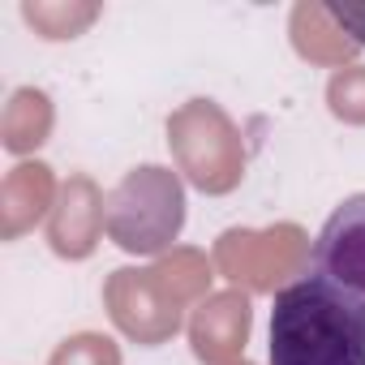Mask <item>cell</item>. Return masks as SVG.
<instances>
[{
    "instance_id": "cell-1",
    "label": "cell",
    "mask_w": 365,
    "mask_h": 365,
    "mask_svg": "<svg viewBox=\"0 0 365 365\" xmlns=\"http://www.w3.org/2000/svg\"><path fill=\"white\" fill-rule=\"evenodd\" d=\"M271 365H365V301L322 275H301L271 301Z\"/></svg>"
},
{
    "instance_id": "cell-2",
    "label": "cell",
    "mask_w": 365,
    "mask_h": 365,
    "mask_svg": "<svg viewBox=\"0 0 365 365\" xmlns=\"http://www.w3.org/2000/svg\"><path fill=\"white\" fill-rule=\"evenodd\" d=\"M309 271L365 301V194L344 198L309 250Z\"/></svg>"
},
{
    "instance_id": "cell-3",
    "label": "cell",
    "mask_w": 365,
    "mask_h": 365,
    "mask_svg": "<svg viewBox=\"0 0 365 365\" xmlns=\"http://www.w3.org/2000/svg\"><path fill=\"white\" fill-rule=\"evenodd\" d=\"M331 18H335L339 26H348V31L365 43V5H344V9H339V5H331Z\"/></svg>"
}]
</instances>
